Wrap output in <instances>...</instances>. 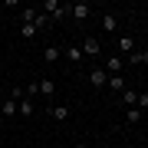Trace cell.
<instances>
[{"label":"cell","mask_w":148,"mask_h":148,"mask_svg":"<svg viewBox=\"0 0 148 148\" xmlns=\"http://www.w3.org/2000/svg\"><path fill=\"white\" fill-rule=\"evenodd\" d=\"M76 148H86V145H82V142H79V145H76Z\"/></svg>","instance_id":"obj_24"},{"label":"cell","mask_w":148,"mask_h":148,"mask_svg":"<svg viewBox=\"0 0 148 148\" xmlns=\"http://www.w3.org/2000/svg\"><path fill=\"white\" fill-rule=\"evenodd\" d=\"M102 30H106V33H115L119 30V16L115 13H106V16H102Z\"/></svg>","instance_id":"obj_7"},{"label":"cell","mask_w":148,"mask_h":148,"mask_svg":"<svg viewBox=\"0 0 148 148\" xmlns=\"http://www.w3.org/2000/svg\"><path fill=\"white\" fill-rule=\"evenodd\" d=\"M135 99H138V92H132V89H125V92H122V102H125L128 109L135 106Z\"/></svg>","instance_id":"obj_19"},{"label":"cell","mask_w":148,"mask_h":148,"mask_svg":"<svg viewBox=\"0 0 148 148\" xmlns=\"http://www.w3.org/2000/svg\"><path fill=\"white\" fill-rule=\"evenodd\" d=\"M119 53H128V56H132L135 53V40L132 36H119Z\"/></svg>","instance_id":"obj_9"},{"label":"cell","mask_w":148,"mask_h":148,"mask_svg":"<svg viewBox=\"0 0 148 148\" xmlns=\"http://www.w3.org/2000/svg\"><path fill=\"white\" fill-rule=\"evenodd\" d=\"M20 20L23 23H33V20H36V7H23V10H20Z\"/></svg>","instance_id":"obj_15"},{"label":"cell","mask_w":148,"mask_h":148,"mask_svg":"<svg viewBox=\"0 0 148 148\" xmlns=\"http://www.w3.org/2000/svg\"><path fill=\"white\" fill-rule=\"evenodd\" d=\"M142 122H148V109H145V112H142Z\"/></svg>","instance_id":"obj_23"},{"label":"cell","mask_w":148,"mask_h":148,"mask_svg":"<svg viewBox=\"0 0 148 148\" xmlns=\"http://www.w3.org/2000/svg\"><path fill=\"white\" fill-rule=\"evenodd\" d=\"M99 53H102V43L95 40V36H86V40H82V56H92V59H95Z\"/></svg>","instance_id":"obj_3"},{"label":"cell","mask_w":148,"mask_h":148,"mask_svg":"<svg viewBox=\"0 0 148 148\" xmlns=\"http://www.w3.org/2000/svg\"><path fill=\"white\" fill-rule=\"evenodd\" d=\"M128 63H148V49H142V53H132V56H128Z\"/></svg>","instance_id":"obj_21"},{"label":"cell","mask_w":148,"mask_h":148,"mask_svg":"<svg viewBox=\"0 0 148 148\" xmlns=\"http://www.w3.org/2000/svg\"><path fill=\"white\" fill-rule=\"evenodd\" d=\"M0 125H3V115H0Z\"/></svg>","instance_id":"obj_25"},{"label":"cell","mask_w":148,"mask_h":148,"mask_svg":"<svg viewBox=\"0 0 148 148\" xmlns=\"http://www.w3.org/2000/svg\"><path fill=\"white\" fill-rule=\"evenodd\" d=\"M33 95H40V82H27L23 89V99H33Z\"/></svg>","instance_id":"obj_18"},{"label":"cell","mask_w":148,"mask_h":148,"mask_svg":"<svg viewBox=\"0 0 148 148\" xmlns=\"http://www.w3.org/2000/svg\"><path fill=\"white\" fill-rule=\"evenodd\" d=\"M16 112H20V115H33V112H36L33 99H20V102H16Z\"/></svg>","instance_id":"obj_11"},{"label":"cell","mask_w":148,"mask_h":148,"mask_svg":"<svg viewBox=\"0 0 148 148\" xmlns=\"http://www.w3.org/2000/svg\"><path fill=\"white\" fill-rule=\"evenodd\" d=\"M53 92H56L53 79H40V95H53Z\"/></svg>","instance_id":"obj_16"},{"label":"cell","mask_w":148,"mask_h":148,"mask_svg":"<svg viewBox=\"0 0 148 148\" xmlns=\"http://www.w3.org/2000/svg\"><path fill=\"white\" fill-rule=\"evenodd\" d=\"M125 122H128V125H138V122H142V109H135V106H132V109L125 112Z\"/></svg>","instance_id":"obj_14"},{"label":"cell","mask_w":148,"mask_h":148,"mask_svg":"<svg viewBox=\"0 0 148 148\" xmlns=\"http://www.w3.org/2000/svg\"><path fill=\"white\" fill-rule=\"evenodd\" d=\"M89 82L95 86V89H106V82H109V73H106L102 66H92V69H89Z\"/></svg>","instance_id":"obj_2"},{"label":"cell","mask_w":148,"mask_h":148,"mask_svg":"<svg viewBox=\"0 0 148 148\" xmlns=\"http://www.w3.org/2000/svg\"><path fill=\"white\" fill-rule=\"evenodd\" d=\"M89 13H92V7H89V3H69V16H73L76 23H79V20H86Z\"/></svg>","instance_id":"obj_4"},{"label":"cell","mask_w":148,"mask_h":148,"mask_svg":"<svg viewBox=\"0 0 148 148\" xmlns=\"http://www.w3.org/2000/svg\"><path fill=\"white\" fill-rule=\"evenodd\" d=\"M20 33L27 40H33V36H36V27H33V23H20Z\"/></svg>","instance_id":"obj_20"},{"label":"cell","mask_w":148,"mask_h":148,"mask_svg":"<svg viewBox=\"0 0 148 148\" xmlns=\"http://www.w3.org/2000/svg\"><path fill=\"white\" fill-rule=\"evenodd\" d=\"M63 56L69 59V63H82V49H79V46H66Z\"/></svg>","instance_id":"obj_10"},{"label":"cell","mask_w":148,"mask_h":148,"mask_svg":"<svg viewBox=\"0 0 148 148\" xmlns=\"http://www.w3.org/2000/svg\"><path fill=\"white\" fill-rule=\"evenodd\" d=\"M122 66H125V59H122V56H109V59H106V73H109V76H119Z\"/></svg>","instance_id":"obj_5"},{"label":"cell","mask_w":148,"mask_h":148,"mask_svg":"<svg viewBox=\"0 0 148 148\" xmlns=\"http://www.w3.org/2000/svg\"><path fill=\"white\" fill-rule=\"evenodd\" d=\"M59 56H63V49H59V46H46V49H43V59H46V63H56Z\"/></svg>","instance_id":"obj_12"},{"label":"cell","mask_w":148,"mask_h":148,"mask_svg":"<svg viewBox=\"0 0 148 148\" xmlns=\"http://www.w3.org/2000/svg\"><path fill=\"white\" fill-rule=\"evenodd\" d=\"M33 27H36V33H43V30L49 27V16L43 13V10H36V20H33Z\"/></svg>","instance_id":"obj_13"},{"label":"cell","mask_w":148,"mask_h":148,"mask_svg":"<svg viewBox=\"0 0 148 148\" xmlns=\"http://www.w3.org/2000/svg\"><path fill=\"white\" fill-rule=\"evenodd\" d=\"M106 89H115V92H125V76H109V82H106Z\"/></svg>","instance_id":"obj_8"},{"label":"cell","mask_w":148,"mask_h":148,"mask_svg":"<svg viewBox=\"0 0 148 148\" xmlns=\"http://www.w3.org/2000/svg\"><path fill=\"white\" fill-rule=\"evenodd\" d=\"M16 102H20V99H7L3 109H0V115H13V112H16Z\"/></svg>","instance_id":"obj_17"},{"label":"cell","mask_w":148,"mask_h":148,"mask_svg":"<svg viewBox=\"0 0 148 148\" xmlns=\"http://www.w3.org/2000/svg\"><path fill=\"white\" fill-rule=\"evenodd\" d=\"M135 109H142V112L148 109V92H142V95H138V99H135Z\"/></svg>","instance_id":"obj_22"},{"label":"cell","mask_w":148,"mask_h":148,"mask_svg":"<svg viewBox=\"0 0 148 148\" xmlns=\"http://www.w3.org/2000/svg\"><path fill=\"white\" fill-rule=\"evenodd\" d=\"M40 10L49 16V23H56V20H63V16L69 13V3H59V0H46V3L40 7Z\"/></svg>","instance_id":"obj_1"},{"label":"cell","mask_w":148,"mask_h":148,"mask_svg":"<svg viewBox=\"0 0 148 148\" xmlns=\"http://www.w3.org/2000/svg\"><path fill=\"white\" fill-rule=\"evenodd\" d=\"M46 115H53V122H66V119H69V109H66V106H49Z\"/></svg>","instance_id":"obj_6"}]
</instances>
